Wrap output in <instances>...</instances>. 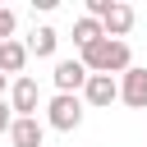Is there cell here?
<instances>
[{
  "instance_id": "obj_10",
  "label": "cell",
  "mask_w": 147,
  "mask_h": 147,
  "mask_svg": "<svg viewBox=\"0 0 147 147\" xmlns=\"http://www.w3.org/2000/svg\"><path fill=\"white\" fill-rule=\"evenodd\" d=\"M23 69H28V51H23V41H14V37L0 41V74H5V78H18Z\"/></svg>"
},
{
  "instance_id": "obj_11",
  "label": "cell",
  "mask_w": 147,
  "mask_h": 147,
  "mask_svg": "<svg viewBox=\"0 0 147 147\" xmlns=\"http://www.w3.org/2000/svg\"><path fill=\"white\" fill-rule=\"evenodd\" d=\"M92 41H101V23H96V18H87V14H83V18H78V23H74V46H78V51H83V46H92Z\"/></svg>"
},
{
  "instance_id": "obj_1",
  "label": "cell",
  "mask_w": 147,
  "mask_h": 147,
  "mask_svg": "<svg viewBox=\"0 0 147 147\" xmlns=\"http://www.w3.org/2000/svg\"><path fill=\"white\" fill-rule=\"evenodd\" d=\"M78 64H83L87 74H110V78H119V74L133 64V51H129V41L101 37V41H92V46L78 51Z\"/></svg>"
},
{
  "instance_id": "obj_7",
  "label": "cell",
  "mask_w": 147,
  "mask_h": 147,
  "mask_svg": "<svg viewBox=\"0 0 147 147\" xmlns=\"http://www.w3.org/2000/svg\"><path fill=\"white\" fill-rule=\"evenodd\" d=\"M55 92H64V96H78L83 92V83H87V69L78 64V60H55Z\"/></svg>"
},
{
  "instance_id": "obj_3",
  "label": "cell",
  "mask_w": 147,
  "mask_h": 147,
  "mask_svg": "<svg viewBox=\"0 0 147 147\" xmlns=\"http://www.w3.org/2000/svg\"><path fill=\"white\" fill-rule=\"evenodd\" d=\"M9 110H14V119H37V106H41V87H37V78H28V74H18V78H9Z\"/></svg>"
},
{
  "instance_id": "obj_2",
  "label": "cell",
  "mask_w": 147,
  "mask_h": 147,
  "mask_svg": "<svg viewBox=\"0 0 147 147\" xmlns=\"http://www.w3.org/2000/svg\"><path fill=\"white\" fill-rule=\"evenodd\" d=\"M83 110H87V106H83L78 96L55 92V96L46 101V119H41V124H46V129H60V133H74V129L83 124Z\"/></svg>"
},
{
  "instance_id": "obj_9",
  "label": "cell",
  "mask_w": 147,
  "mask_h": 147,
  "mask_svg": "<svg viewBox=\"0 0 147 147\" xmlns=\"http://www.w3.org/2000/svg\"><path fill=\"white\" fill-rule=\"evenodd\" d=\"M9 142L14 147H41L46 142V124L41 119H14L9 124Z\"/></svg>"
},
{
  "instance_id": "obj_14",
  "label": "cell",
  "mask_w": 147,
  "mask_h": 147,
  "mask_svg": "<svg viewBox=\"0 0 147 147\" xmlns=\"http://www.w3.org/2000/svg\"><path fill=\"white\" fill-rule=\"evenodd\" d=\"M5 92H9V78H5V74H0V96H5Z\"/></svg>"
},
{
  "instance_id": "obj_12",
  "label": "cell",
  "mask_w": 147,
  "mask_h": 147,
  "mask_svg": "<svg viewBox=\"0 0 147 147\" xmlns=\"http://www.w3.org/2000/svg\"><path fill=\"white\" fill-rule=\"evenodd\" d=\"M14 28H18L14 9H0V41H9V37H14Z\"/></svg>"
},
{
  "instance_id": "obj_4",
  "label": "cell",
  "mask_w": 147,
  "mask_h": 147,
  "mask_svg": "<svg viewBox=\"0 0 147 147\" xmlns=\"http://www.w3.org/2000/svg\"><path fill=\"white\" fill-rule=\"evenodd\" d=\"M78 101H83V106H92V110H106V106H115V101H119V83H115L110 74H87V83H83Z\"/></svg>"
},
{
  "instance_id": "obj_6",
  "label": "cell",
  "mask_w": 147,
  "mask_h": 147,
  "mask_svg": "<svg viewBox=\"0 0 147 147\" xmlns=\"http://www.w3.org/2000/svg\"><path fill=\"white\" fill-rule=\"evenodd\" d=\"M115 83H119V101H124V106L147 110V69H142V64H129Z\"/></svg>"
},
{
  "instance_id": "obj_8",
  "label": "cell",
  "mask_w": 147,
  "mask_h": 147,
  "mask_svg": "<svg viewBox=\"0 0 147 147\" xmlns=\"http://www.w3.org/2000/svg\"><path fill=\"white\" fill-rule=\"evenodd\" d=\"M55 46H60V32H55V28H46V23H41V28H32V37L23 41L28 60H32V55H37V60H51V55H55Z\"/></svg>"
},
{
  "instance_id": "obj_13",
  "label": "cell",
  "mask_w": 147,
  "mask_h": 147,
  "mask_svg": "<svg viewBox=\"0 0 147 147\" xmlns=\"http://www.w3.org/2000/svg\"><path fill=\"white\" fill-rule=\"evenodd\" d=\"M9 124H14V110H9V101L0 96V133H9Z\"/></svg>"
},
{
  "instance_id": "obj_5",
  "label": "cell",
  "mask_w": 147,
  "mask_h": 147,
  "mask_svg": "<svg viewBox=\"0 0 147 147\" xmlns=\"http://www.w3.org/2000/svg\"><path fill=\"white\" fill-rule=\"evenodd\" d=\"M133 18H138V14H133V5H124V0H110V5H106V14H101L96 23H101V37H110V41H124V37L133 32Z\"/></svg>"
}]
</instances>
